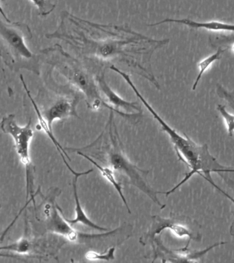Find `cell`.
Masks as SVG:
<instances>
[{
  "label": "cell",
  "mask_w": 234,
  "mask_h": 263,
  "mask_svg": "<svg viewBox=\"0 0 234 263\" xmlns=\"http://www.w3.org/2000/svg\"><path fill=\"white\" fill-rule=\"evenodd\" d=\"M69 18L75 28H65L61 24L56 32L47 36L62 39L85 59L99 61L102 65L114 61L126 64L160 89L151 59L155 51L167 45L170 39L157 40L129 28L102 26L77 17Z\"/></svg>",
  "instance_id": "cell-1"
},
{
  "label": "cell",
  "mask_w": 234,
  "mask_h": 263,
  "mask_svg": "<svg viewBox=\"0 0 234 263\" xmlns=\"http://www.w3.org/2000/svg\"><path fill=\"white\" fill-rule=\"evenodd\" d=\"M118 74L131 86V89L134 91L137 98L142 102L143 106L151 112L154 119L159 123L162 130L167 134L170 141L173 144L174 149H175L180 160H182L190 168V172L186 175L185 178L179 183H178L170 191L163 192V194L166 196L172 194L185 184L187 181L190 180L195 174L202 176L213 187L217 189L219 186L213 182L211 174V173L224 172V170L227 167L222 165L215 158H213V156L209 152L207 145H199L193 141L190 137L181 135L176 129L170 126L141 96L128 74L121 70L118 71Z\"/></svg>",
  "instance_id": "cell-2"
},
{
  "label": "cell",
  "mask_w": 234,
  "mask_h": 263,
  "mask_svg": "<svg viewBox=\"0 0 234 263\" xmlns=\"http://www.w3.org/2000/svg\"><path fill=\"white\" fill-rule=\"evenodd\" d=\"M55 46L61 55L53 65L56 66L59 72L85 95L88 107L93 110H98L100 106H104L111 111L116 112L102 98L99 86L96 84L95 80L87 68L65 52L59 45Z\"/></svg>",
  "instance_id": "cell-3"
},
{
  "label": "cell",
  "mask_w": 234,
  "mask_h": 263,
  "mask_svg": "<svg viewBox=\"0 0 234 263\" xmlns=\"http://www.w3.org/2000/svg\"><path fill=\"white\" fill-rule=\"evenodd\" d=\"M0 34L12 55L13 63L11 65L15 67L25 68L40 74L39 57L30 50L25 43L26 37H32L28 26L20 23L9 22V24H5L2 22Z\"/></svg>",
  "instance_id": "cell-4"
},
{
  "label": "cell",
  "mask_w": 234,
  "mask_h": 263,
  "mask_svg": "<svg viewBox=\"0 0 234 263\" xmlns=\"http://www.w3.org/2000/svg\"><path fill=\"white\" fill-rule=\"evenodd\" d=\"M1 129L4 133L9 134L14 140L16 152L19 156L22 163L25 166L26 172V187L27 199L32 189V163L29 154L30 142L34 136L31 126V119L25 126H20L15 120V115L11 114L4 117L1 121Z\"/></svg>",
  "instance_id": "cell-5"
},
{
  "label": "cell",
  "mask_w": 234,
  "mask_h": 263,
  "mask_svg": "<svg viewBox=\"0 0 234 263\" xmlns=\"http://www.w3.org/2000/svg\"><path fill=\"white\" fill-rule=\"evenodd\" d=\"M153 222L147 233L140 238L143 245L151 242L153 244L156 236L165 230H169L178 237L188 238L190 240H200L201 235L194 220L184 216H174L164 218L155 215L152 217Z\"/></svg>",
  "instance_id": "cell-6"
},
{
  "label": "cell",
  "mask_w": 234,
  "mask_h": 263,
  "mask_svg": "<svg viewBox=\"0 0 234 263\" xmlns=\"http://www.w3.org/2000/svg\"><path fill=\"white\" fill-rule=\"evenodd\" d=\"M109 161L112 168L123 176L127 177L131 184L148 195L155 203L163 209L166 206L157 198V194L161 192L153 190L147 182V176L149 172L143 171L131 163L130 160L118 149L112 150L109 154Z\"/></svg>",
  "instance_id": "cell-7"
},
{
  "label": "cell",
  "mask_w": 234,
  "mask_h": 263,
  "mask_svg": "<svg viewBox=\"0 0 234 263\" xmlns=\"http://www.w3.org/2000/svg\"><path fill=\"white\" fill-rule=\"evenodd\" d=\"M45 215H46V226L49 231L65 236L70 241H76L79 238H95L112 235L116 233L118 229L101 234H89L81 233L73 229V226L67 222L64 215L59 205L55 202V199L47 203L44 207Z\"/></svg>",
  "instance_id": "cell-8"
},
{
  "label": "cell",
  "mask_w": 234,
  "mask_h": 263,
  "mask_svg": "<svg viewBox=\"0 0 234 263\" xmlns=\"http://www.w3.org/2000/svg\"><path fill=\"white\" fill-rule=\"evenodd\" d=\"M104 73L105 71L98 73L96 76V80L100 90L105 97L106 103L121 116L127 119L130 117L133 119H138L142 112L138 103L128 102L117 95L106 84Z\"/></svg>",
  "instance_id": "cell-9"
},
{
  "label": "cell",
  "mask_w": 234,
  "mask_h": 263,
  "mask_svg": "<svg viewBox=\"0 0 234 263\" xmlns=\"http://www.w3.org/2000/svg\"><path fill=\"white\" fill-rule=\"evenodd\" d=\"M154 242H155L156 247L154 246V253H155V258H161L162 262H198L199 259L205 256L209 251L213 248L225 244V242H217L199 251H193L189 250L188 246L186 248L179 249V250H170L164 246L161 242V240L155 238ZM154 243V242H153Z\"/></svg>",
  "instance_id": "cell-10"
},
{
  "label": "cell",
  "mask_w": 234,
  "mask_h": 263,
  "mask_svg": "<svg viewBox=\"0 0 234 263\" xmlns=\"http://www.w3.org/2000/svg\"><path fill=\"white\" fill-rule=\"evenodd\" d=\"M79 95L70 97H62L55 99L44 110H41L49 126L52 129V123L55 120H62L69 117L78 116L77 106L79 102Z\"/></svg>",
  "instance_id": "cell-11"
},
{
  "label": "cell",
  "mask_w": 234,
  "mask_h": 263,
  "mask_svg": "<svg viewBox=\"0 0 234 263\" xmlns=\"http://www.w3.org/2000/svg\"><path fill=\"white\" fill-rule=\"evenodd\" d=\"M20 79H21L22 83L23 84L24 89H25L26 93H27L28 98L30 99V102H31L32 106L34 107L36 114L38 115L39 123H40V126L41 127V128L44 129V133L48 136V137L50 138L51 141H52V143H54V145L56 146L57 150H58V152L61 154V157L63 158V162H64L65 164H66L67 167L69 168V170L70 171L71 174H73L74 176H85V175H88L90 174V173L93 172V170L91 168V170L86 171V172H75V170H73V168H71V166H69V164L67 163L66 158H68L69 160H70V158H69L68 155H67V152H65L64 148L61 146V144L59 143L56 138H55L54 135H53L52 129L50 128L48 122H47V121L46 120V119H45L44 117L43 116L42 111H41L38 103H37L35 101H34V99L32 98L31 94H30V92L29 91V90H28L27 85H26V82L24 81L23 76L20 75Z\"/></svg>",
  "instance_id": "cell-12"
},
{
  "label": "cell",
  "mask_w": 234,
  "mask_h": 263,
  "mask_svg": "<svg viewBox=\"0 0 234 263\" xmlns=\"http://www.w3.org/2000/svg\"><path fill=\"white\" fill-rule=\"evenodd\" d=\"M176 24L184 25L193 30L203 29L213 32H234V24H228L226 22H219V21H211V22H196L190 18H165L161 22L155 24L148 25V26H156L164 24Z\"/></svg>",
  "instance_id": "cell-13"
},
{
  "label": "cell",
  "mask_w": 234,
  "mask_h": 263,
  "mask_svg": "<svg viewBox=\"0 0 234 263\" xmlns=\"http://www.w3.org/2000/svg\"><path fill=\"white\" fill-rule=\"evenodd\" d=\"M79 177H81V176H75L73 182L74 197H75L76 204V217L75 219L71 220L67 219L66 217H65V219H66L67 222L73 226L76 225V224L81 223H83L84 226L92 228V229L100 230V231H106V230H107V228H102L101 226L96 225V223H94L93 221H91V220L88 218L85 211H83V208L81 206L77 191V181Z\"/></svg>",
  "instance_id": "cell-14"
},
{
  "label": "cell",
  "mask_w": 234,
  "mask_h": 263,
  "mask_svg": "<svg viewBox=\"0 0 234 263\" xmlns=\"http://www.w3.org/2000/svg\"><path fill=\"white\" fill-rule=\"evenodd\" d=\"M77 154L83 156V157L86 158L87 160H89L90 162H92V163L100 171V173H101L102 176H103L109 182L111 183L113 186H114V188L116 189V190L118 191V194L120 195V198L122 199L124 205H126L127 211H129V213H131L130 209H129L128 203H127V199L125 198L124 194H123L122 187L121 186L120 183L116 180L114 170L109 167H104V166L98 164L97 162H96L93 158L89 157V156L86 155V154H83V152H77Z\"/></svg>",
  "instance_id": "cell-15"
},
{
  "label": "cell",
  "mask_w": 234,
  "mask_h": 263,
  "mask_svg": "<svg viewBox=\"0 0 234 263\" xmlns=\"http://www.w3.org/2000/svg\"><path fill=\"white\" fill-rule=\"evenodd\" d=\"M225 49L221 48V47H219L217 51H215L214 53L209 55V57L205 58L204 59L201 60V61L199 62L198 64H197V67H198L199 69V73L196 80H195L194 84H193V90H196L197 86L199 85V82H200L201 78H202L205 71H207L215 62L221 60L222 58H223V53H225Z\"/></svg>",
  "instance_id": "cell-16"
},
{
  "label": "cell",
  "mask_w": 234,
  "mask_h": 263,
  "mask_svg": "<svg viewBox=\"0 0 234 263\" xmlns=\"http://www.w3.org/2000/svg\"><path fill=\"white\" fill-rule=\"evenodd\" d=\"M209 44L213 48L221 47L226 51L229 49L234 53V32H229L228 35L219 34L209 37Z\"/></svg>",
  "instance_id": "cell-17"
},
{
  "label": "cell",
  "mask_w": 234,
  "mask_h": 263,
  "mask_svg": "<svg viewBox=\"0 0 234 263\" xmlns=\"http://www.w3.org/2000/svg\"><path fill=\"white\" fill-rule=\"evenodd\" d=\"M30 248H31V245H30L29 240L26 238H22L9 246L2 247L0 250L11 251V252L18 253V254H26L29 252Z\"/></svg>",
  "instance_id": "cell-18"
},
{
  "label": "cell",
  "mask_w": 234,
  "mask_h": 263,
  "mask_svg": "<svg viewBox=\"0 0 234 263\" xmlns=\"http://www.w3.org/2000/svg\"><path fill=\"white\" fill-rule=\"evenodd\" d=\"M217 109L221 114V117H223L224 122H225L226 127H227L228 135L230 137H233L234 134V115L228 112L225 105L218 104Z\"/></svg>",
  "instance_id": "cell-19"
},
{
  "label": "cell",
  "mask_w": 234,
  "mask_h": 263,
  "mask_svg": "<svg viewBox=\"0 0 234 263\" xmlns=\"http://www.w3.org/2000/svg\"><path fill=\"white\" fill-rule=\"evenodd\" d=\"M115 252H116V248L112 247L109 249L106 253H98L90 251L87 252L85 254V258L89 260H105L110 261L115 259Z\"/></svg>",
  "instance_id": "cell-20"
},
{
  "label": "cell",
  "mask_w": 234,
  "mask_h": 263,
  "mask_svg": "<svg viewBox=\"0 0 234 263\" xmlns=\"http://www.w3.org/2000/svg\"><path fill=\"white\" fill-rule=\"evenodd\" d=\"M39 11V15L47 16L49 15L56 8V5L50 0H30Z\"/></svg>",
  "instance_id": "cell-21"
},
{
  "label": "cell",
  "mask_w": 234,
  "mask_h": 263,
  "mask_svg": "<svg viewBox=\"0 0 234 263\" xmlns=\"http://www.w3.org/2000/svg\"><path fill=\"white\" fill-rule=\"evenodd\" d=\"M224 172H234V168H225Z\"/></svg>",
  "instance_id": "cell-22"
},
{
  "label": "cell",
  "mask_w": 234,
  "mask_h": 263,
  "mask_svg": "<svg viewBox=\"0 0 234 263\" xmlns=\"http://www.w3.org/2000/svg\"><path fill=\"white\" fill-rule=\"evenodd\" d=\"M233 201V203H234V199H233V201Z\"/></svg>",
  "instance_id": "cell-23"
}]
</instances>
